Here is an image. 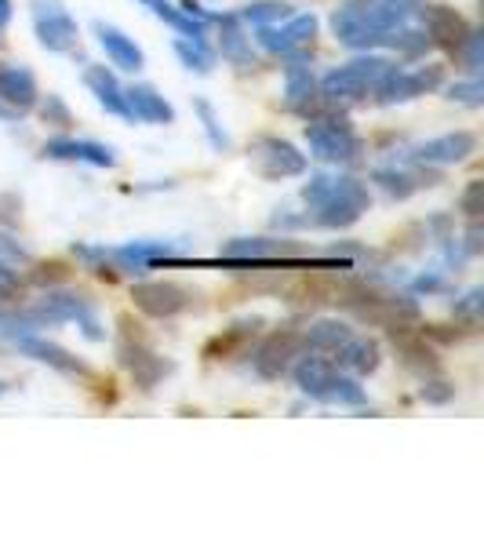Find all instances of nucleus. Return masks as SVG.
Here are the masks:
<instances>
[{
	"instance_id": "f257e3e1",
	"label": "nucleus",
	"mask_w": 484,
	"mask_h": 546,
	"mask_svg": "<svg viewBox=\"0 0 484 546\" xmlns=\"http://www.w3.org/2000/svg\"><path fill=\"white\" fill-rule=\"evenodd\" d=\"M295 383L313 401H328V405H364V390L353 383L350 375L335 368L332 357H303L295 364Z\"/></svg>"
},
{
	"instance_id": "f03ea898",
	"label": "nucleus",
	"mask_w": 484,
	"mask_h": 546,
	"mask_svg": "<svg viewBox=\"0 0 484 546\" xmlns=\"http://www.w3.org/2000/svg\"><path fill=\"white\" fill-rule=\"evenodd\" d=\"M394 70L390 59H379V55H368V59H353L350 66H339L317 84L324 102L332 106H353V102H364L372 95V88L383 81L386 73Z\"/></svg>"
},
{
	"instance_id": "7ed1b4c3",
	"label": "nucleus",
	"mask_w": 484,
	"mask_h": 546,
	"mask_svg": "<svg viewBox=\"0 0 484 546\" xmlns=\"http://www.w3.org/2000/svg\"><path fill=\"white\" fill-rule=\"evenodd\" d=\"M22 314L30 317L33 328H41V324L77 321L84 328V335H88V339H102L99 317H95V310H91L88 295H81V292H55V288H51L41 303L30 306V310H22Z\"/></svg>"
},
{
	"instance_id": "20e7f679",
	"label": "nucleus",
	"mask_w": 484,
	"mask_h": 546,
	"mask_svg": "<svg viewBox=\"0 0 484 546\" xmlns=\"http://www.w3.org/2000/svg\"><path fill=\"white\" fill-rule=\"evenodd\" d=\"M306 146L313 157L332 164H346L361 157V139L350 132L346 117H317L306 124Z\"/></svg>"
},
{
	"instance_id": "39448f33",
	"label": "nucleus",
	"mask_w": 484,
	"mask_h": 546,
	"mask_svg": "<svg viewBox=\"0 0 484 546\" xmlns=\"http://www.w3.org/2000/svg\"><path fill=\"white\" fill-rule=\"evenodd\" d=\"M368 204H372V193L361 179H335L328 197L317 204V223L328 230H346L368 212Z\"/></svg>"
},
{
	"instance_id": "423d86ee",
	"label": "nucleus",
	"mask_w": 484,
	"mask_h": 546,
	"mask_svg": "<svg viewBox=\"0 0 484 546\" xmlns=\"http://www.w3.org/2000/svg\"><path fill=\"white\" fill-rule=\"evenodd\" d=\"M444 84V66H419L412 73H397V66L386 73L383 81L375 84L372 95L375 102H383V106H394V102H408L415 95H426V91H434Z\"/></svg>"
},
{
	"instance_id": "0eeeda50",
	"label": "nucleus",
	"mask_w": 484,
	"mask_h": 546,
	"mask_svg": "<svg viewBox=\"0 0 484 546\" xmlns=\"http://www.w3.org/2000/svg\"><path fill=\"white\" fill-rule=\"evenodd\" d=\"M306 343H303V332L295 328H277L273 335H266L263 346L255 350V372L263 379H281L288 368L295 364V357H303Z\"/></svg>"
},
{
	"instance_id": "6e6552de",
	"label": "nucleus",
	"mask_w": 484,
	"mask_h": 546,
	"mask_svg": "<svg viewBox=\"0 0 484 546\" xmlns=\"http://www.w3.org/2000/svg\"><path fill=\"white\" fill-rule=\"evenodd\" d=\"M132 299L142 314L157 317V321H168V317L182 314L193 303V295L175 281H142L132 288Z\"/></svg>"
},
{
	"instance_id": "1a4fd4ad",
	"label": "nucleus",
	"mask_w": 484,
	"mask_h": 546,
	"mask_svg": "<svg viewBox=\"0 0 484 546\" xmlns=\"http://www.w3.org/2000/svg\"><path fill=\"white\" fill-rule=\"evenodd\" d=\"M252 161H255V168H259L263 179H292V175L306 172L303 153L295 150L288 139H273V135H266V139L255 142Z\"/></svg>"
},
{
	"instance_id": "9d476101",
	"label": "nucleus",
	"mask_w": 484,
	"mask_h": 546,
	"mask_svg": "<svg viewBox=\"0 0 484 546\" xmlns=\"http://www.w3.org/2000/svg\"><path fill=\"white\" fill-rule=\"evenodd\" d=\"M37 106V81L26 66H0V121H15Z\"/></svg>"
},
{
	"instance_id": "9b49d317",
	"label": "nucleus",
	"mask_w": 484,
	"mask_h": 546,
	"mask_svg": "<svg viewBox=\"0 0 484 546\" xmlns=\"http://www.w3.org/2000/svg\"><path fill=\"white\" fill-rule=\"evenodd\" d=\"M117 354H121V364L128 368V372H132V379H135V386H139V390H153V386L161 383L164 375L172 372V364L164 361V357L153 354V350L142 343L139 335L132 339V335L124 332L121 350H117Z\"/></svg>"
},
{
	"instance_id": "f8f14e48",
	"label": "nucleus",
	"mask_w": 484,
	"mask_h": 546,
	"mask_svg": "<svg viewBox=\"0 0 484 546\" xmlns=\"http://www.w3.org/2000/svg\"><path fill=\"white\" fill-rule=\"evenodd\" d=\"M33 22H37V37L48 51H70L77 44V22L70 11H62L55 0H33Z\"/></svg>"
},
{
	"instance_id": "ddd939ff",
	"label": "nucleus",
	"mask_w": 484,
	"mask_h": 546,
	"mask_svg": "<svg viewBox=\"0 0 484 546\" xmlns=\"http://www.w3.org/2000/svg\"><path fill=\"white\" fill-rule=\"evenodd\" d=\"M15 346H19L22 357H33V361L48 364V368H55V372H66V375H81V379H88L91 368L81 361V357H73L70 350H62L59 343H48L44 335L37 332H26L15 339Z\"/></svg>"
},
{
	"instance_id": "4468645a",
	"label": "nucleus",
	"mask_w": 484,
	"mask_h": 546,
	"mask_svg": "<svg viewBox=\"0 0 484 546\" xmlns=\"http://www.w3.org/2000/svg\"><path fill=\"white\" fill-rule=\"evenodd\" d=\"M313 37H317V19L313 15H288L284 19V26H259V44H263L266 51H281V55H288V51L295 48H306V44H313Z\"/></svg>"
},
{
	"instance_id": "2eb2a0df",
	"label": "nucleus",
	"mask_w": 484,
	"mask_h": 546,
	"mask_svg": "<svg viewBox=\"0 0 484 546\" xmlns=\"http://www.w3.org/2000/svg\"><path fill=\"white\" fill-rule=\"evenodd\" d=\"M350 8L375 30H394V26H404L412 15H419L423 0H350Z\"/></svg>"
},
{
	"instance_id": "dca6fc26",
	"label": "nucleus",
	"mask_w": 484,
	"mask_h": 546,
	"mask_svg": "<svg viewBox=\"0 0 484 546\" xmlns=\"http://www.w3.org/2000/svg\"><path fill=\"white\" fill-rule=\"evenodd\" d=\"M474 150H477V139L470 132H448L423 142V146L415 150V161L434 164V168H448V164H463Z\"/></svg>"
},
{
	"instance_id": "f3484780",
	"label": "nucleus",
	"mask_w": 484,
	"mask_h": 546,
	"mask_svg": "<svg viewBox=\"0 0 484 546\" xmlns=\"http://www.w3.org/2000/svg\"><path fill=\"white\" fill-rule=\"evenodd\" d=\"M419 15H423V22H426V37H430V44L452 48V44L463 41L466 30H470L463 15L455 8H448V4H423Z\"/></svg>"
},
{
	"instance_id": "a211bd4d",
	"label": "nucleus",
	"mask_w": 484,
	"mask_h": 546,
	"mask_svg": "<svg viewBox=\"0 0 484 546\" xmlns=\"http://www.w3.org/2000/svg\"><path fill=\"white\" fill-rule=\"evenodd\" d=\"M284 102H288V110L303 113V117H310L321 106V91H317V81L306 62H292L284 70Z\"/></svg>"
},
{
	"instance_id": "6ab92c4d",
	"label": "nucleus",
	"mask_w": 484,
	"mask_h": 546,
	"mask_svg": "<svg viewBox=\"0 0 484 546\" xmlns=\"http://www.w3.org/2000/svg\"><path fill=\"white\" fill-rule=\"evenodd\" d=\"M124 99H128V110H132V121H142V124H172L175 121L172 102L164 99L157 88H150V84H135V88H128L124 91Z\"/></svg>"
},
{
	"instance_id": "aec40b11",
	"label": "nucleus",
	"mask_w": 484,
	"mask_h": 546,
	"mask_svg": "<svg viewBox=\"0 0 484 546\" xmlns=\"http://www.w3.org/2000/svg\"><path fill=\"white\" fill-rule=\"evenodd\" d=\"M44 157H51V161L95 164V168H113V164H117V157H113L110 146H99V142H77V139H51V142H44Z\"/></svg>"
},
{
	"instance_id": "412c9836",
	"label": "nucleus",
	"mask_w": 484,
	"mask_h": 546,
	"mask_svg": "<svg viewBox=\"0 0 484 546\" xmlns=\"http://www.w3.org/2000/svg\"><path fill=\"white\" fill-rule=\"evenodd\" d=\"M335 368H343L350 375H372L379 368V343L364 339V335H350L339 350L332 354Z\"/></svg>"
},
{
	"instance_id": "4be33fe9",
	"label": "nucleus",
	"mask_w": 484,
	"mask_h": 546,
	"mask_svg": "<svg viewBox=\"0 0 484 546\" xmlns=\"http://www.w3.org/2000/svg\"><path fill=\"white\" fill-rule=\"evenodd\" d=\"M332 30H335V37L346 44V48H375V44H383V33H386V30L368 26V22H364L361 15L350 8V4H343V8L335 11Z\"/></svg>"
},
{
	"instance_id": "5701e85b",
	"label": "nucleus",
	"mask_w": 484,
	"mask_h": 546,
	"mask_svg": "<svg viewBox=\"0 0 484 546\" xmlns=\"http://www.w3.org/2000/svg\"><path fill=\"white\" fill-rule=\"evenodd\" d=\"M84 84L91 88V95L106 106L110 113H117V117H128L132 121V110H128V99H124V88L117 84V77H113L106 66H88L84 70Z\"/></svg>"
},
{
	"instance_id": "b1692460",
	"label": "nucleus",
	"mask_w": 484,
	"mask_h": 546,
	"mask_svg": "<svg viewBox=\"0 0 484 546\" xmlns=\"http://www.w3.org/2000/svg\"><path fill=\"white\" fill-rule=\"evenodd\" d=\"M95 33H99V41H102V48H106V55H110V62L113 66H121V70H128V73H135V70H142V48L132 41V37H124L121 30H113V26H95Z\"/></svg>"
},
{
	"instance_id": "393cba45",
	"label": "nucleus",
	"mask_w": 484,
	"mask_h": 546,
	"mask_svg": "<svg viewBox=\"0 0 484 546\" xmlns=\"http://www.w3.org/2000/svg\"><path fill=\"white\" fill-rule=\"evenodd\" d=\"M350 335L353 332L346 328L343 321H317L303 332V343H306L310 354H335V350H339Z\"/></svg>"
},
{
	"instance_id": "a878e982",
	"label": "nucleus",
	"mask_w": 484,
	"mask_h": 546,
	"mask_svg": "<svg viewBox=\"0 0 484 546\" xmlns=\"http://www.w3.org/2000/svg\"><path fill=\"white\" fill-rule=\"evenodd\" d=\"M219 22H222V37H219L222 59H230L233 66H252V44L241 33V26H237V15H222Z\"/></svg>"
},
{
	"instance_id": "bb28decb",
	"label": "nucleus",
	"mask_w": 484,
	"mask_h": 546,
	"mask_svg": "<svg viewBox=\"0 0 484 546\" xmlns=\"http://www.w3.org/2000/svg\"><path fill=\"white\" fill-rule=\"evenodd\" d=\"M142 4H146V8H150L157 19H164L168 26H175L182 37H204V22L193 19L190 11L175 8V4H168V0H142Z\"/></svg>"
},
{
	"instance_id": "cd10ccee",
	"label": "nucleus",
	"mask_w": 484,
	"mask_h": 546,
	"mask_svg": "<svg viewBox=\"0 0 484 546\" xmlns=\"http://www.w3.org/2000/svg\"><path fill=\"white\" fill-rule=\"evenodd\" d=\"M452 55H455V62H459L463 70H470L477 77V73H481V66H484V33L466 30L463 41L452 44Z\"/></svg>"
},
{
	"instance_id": "c85d7f7f",
	"label": "nucleus",
	"mask_w": 484,
	"mask_h": 546,
	"mask_svg": "<svg viewBox=\"0 0 484 546\" xmlns=\"http://www.w3.org/2000/svg\"><path fill=\"white\" fill-rule=\"evenodd\" d=\"M288 15H295V11L284 0H259V4H248L241 11V19H248L252 26H273V22H284Z\"/></svg>"
},
{
	"instance_id": "c756f323",
	"label": "nucleus",
	"mask_w": 484,
	"mask_h": 546,
	"mask_svg": "<svg viewBox=\"0 0 484 546\" xmlns=\"http://www.w3.org/2000/svg\"><path fill=\"white\" fill-rule=\"evenodd\" d=\"M175 55H179V59L197 73L212 70V51L204 48L201 37H179V41H175Z\"/></svg>"
},
{
	"instance_id": "7c9ffc66",
	"label": "nucleus",
	"mask_w": 484,
	"mask_h": 546,
	"mask_svg": "<svg viewBox=\"0 0 484 546\" xmlns=\"http://www.w3.org/2000/svg\"><path fill=\"white\" fill-rule=\"evenodd\" d=\"M248 328H252V324H233L230 332L219 335V339H212V343H208L204 357H212V361H222V357H230L233 350H241V346L248 343Z\"/></svg>"
},
{
	"instance_id": "2f4dec72",
	"label": "nucleus",
	"mask_w": 484,
	"mask_h": 546,
	"mask_svg": "<svg viewBox=\"0 0 484 546\" xmlns=\"http://www.w3.org/2000/svg\"><path fill=\"white\" fill-rule=\"evenodd\" d=\"M375 182L383 186L390 197H412L423 182L415 179V175H408V172H375Z\"/></svg>"
},
{
	"instance_id": "473e14b6",
	"label": "nucleus",
	"mask_w": 484,
	"mask_h": 546,
	"mask_svg": "<svg viewBox=\"0 0 484 546\" xmlns=\"http://www.w3.org/2000/svg\"><path fill=\"white\" fill-rule=\"evenodd\" d=\"M481 310H484V292H466L459 303H455V321L466 324V328H477L481 324Z\"/></svg>"
},
{
	"instance_id": "72a5a7b5",
	"label": "nucleus",
	"mask_w": 484,
	"mask_h": 546,
	"mask_svg": "<svg viewBox=\"0 0 484 546\" xmlns=\"http://www.w3.org/2000/svg\"><path fill=\"white\" fill-rule=\"evenodd\" d=\"M22 292H26V281L0 259V303H19Z\"/></svg>"
},
{
	"instance_id": "f704fd0d",
	"label": "nucleus",
	"mask_w": 484,
	"mask_h": 546,
	"mask_svg": "<svg viewBox=\"0 0 484 546\" xmlns=\"http://www.w3.org/2000/svg\"><path fill=\"white\" fill-rule=\"evenodd\" d=\"M41 117H44L48 124H55V128H70V124H73L70 110H66V102H62L59 95H48V99H44Z\"/></svg>"
},
{
	"instance_id": "c9c22d12",
	"label": "nucleus",
	"mask_w": 484,
	"mask_h": 546,
	"mask_svg": "<svg viewBox=\"0 0 484 546\" xmlns=\"http://www.w3.org/2000/svg\"><path fill=\"white\" fill-rule=\"evenodd\" d=\"M448 99H455V102H466V106H481L484 102V84L477 81H463V84H452L448 88Z\"/></svg>"
},
{
	"instance_id": "e433bc0d",
	"label": "nucleus",
	"mask_w": 484,
	"mask_h": 546,
	"mask_svg": "<svg viewBox=\"0 0 484 546\" xmlns=\"http://www.w3.org/2000/svg\"><path fill=\"white\" fill-rule=\"evenodd\" d=\"M66 277H70V270H66L62 263H41L37 270L30 273L33 284H48V288H51V284H62Z\"/></svg>"
},
{
	"instance_id": "4c0bfd02",
	"label": "nucleus",
	"mask_w": 484,
	"mask_h": 546,
	"mask_svg": "<svg viewBox=\"0 0 484 546\" xmlns=\"http://www.w3.org/2000/svg\"><path fill=\"white\" fill-rule=\"evenodd\" d=\"M33 332V321L26 314H0V335L8 339H19V335Z\"/></svg>"
},
{
	"instance_id": "58836bf2",
	"label": "nucleus",
	"mask_w": 484,
	"mask_h": 546,
	"mask_svg": "<svg viewBox=\"0 0 484 546\" xmlns=\"http://www.w3.org/2000/svg\"><path fill=\"white\" fill-rule=\"evenodd\" d=\"M455 386L444 383V379H426L423 383V401H430V405H444V401H452Z\"/></svg>"
},
{
	"instance_id": "ea45409f",
	"label": "nucleus",
	"mask_w": 484,
	"mask_h": 546,
	"mask_svg": "<svg viewBox=\"0 0 484 546\" xmlns=\"http://www.w3.org/2000/svg\"><path fill=\"white\" fill-rule=\"evenodd\" d=\"M481 197H484V182H470V186H466V193H463V201H459V212H466L470 219H477V215L484 212Z\"/></svg>"
},
{
	"instance_id": "a19ab883",
	"label": "nucleus",
	"mask_w": 484,
	"mask_h": 546,
	"mask_svg": "<svg viewBox=\"0 0 484 546\" xmlns=\"http://www.w3.org/2000/svg\"><path fill=\"white\" fill-rule=\"evenodd\" d=\"M0 259L4 263H30V252L19 241H11L8 233H0Z\"/></svg>"
},
{
	"instance_id": "79ce46f5",
	"label": "nucleus",
	"mask_w": 484,
	"mask_h": 546,
	"mask_svg": "<svg viewBox=\"0 0 484 546\" xmlns=\"http://www.w3.org/2000/svg\"><path fill=\"white\" fill-rule=\"evenodd\" d=\"M332 186H335V179H328V175H317V179H310V182H306L303 197L313 204V208H317V204H321L324 197H328V190H332Z\"/></svg>"
},
{
	"instance_id": "37998d69",
	"label": "nucleus",
	"mask_w": 484,
	"mask_h": 546,
	"mask_svg": "<svg viewBox=\"0 0 484 546\" xmlns=\"http://www.w3.org/2000/svg\"><path fill=\"white\" fill-rule=\"evenodd\" d=\"M197 113L204 117V128H208V135H212V142L215 146H230V139L219 132V124H215V113H212V106L208 102H197Z\"/></svg>"
},
{
	"instance_id": "c03bdc74",
	"label": "nucleus",
	"mask_w": 484,
	"mask_h": 546,
	"mask_svg": "<svg viewBox=\"0 0 484 546\" xmlns=\"http://www.w3.org/2000/svg\"><path fill=\"white\" fill-rule=\"evenodd\" d=\"M466 252L470 255L481 252V226H477V219H474V226H470V233H466Z\"/></svg>"
},
{
	"instance_id": "a18cd8bd",
	"label": "nucleus",
	"mask_w": 484,
	"mask_h": 546,
	"mask_svg": "<svg viewBox=\"0 0 484 546\" xmlns=\"http://www.w3.org/2000/svg\"><path fill=\"white\" fill-rule=\"evenodd\" d=\"M11 22V0H0V30Z\"/></svg>"
}]
</instances>
